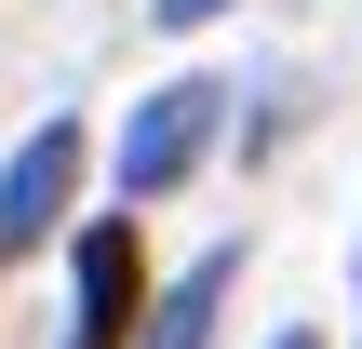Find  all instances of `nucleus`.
<instances>
[{
  "mask_svg": "<svg viewBox=\"0 0 362 349\" xmlns=\"http://www.w3.org/2000/svg\"><path fill=\"white\" fill-rule=\"evenodd\" d=\"M215 121H228V81H161V94L121 121V202L188 188V175H202V148H215Z\"/></svg>",
  "mask_w": 362,
  "mask_h": 349,
  "instance_id": "nucleus-1",
  "label": "nucleus"
},
{
  "mask_svg": "<svg viewBox=\"0 0 362 349\" xmlns=\"http://www.w3.org/2000/svg\"><path fill=\"white\" fill-rule=\"evenodd\" d=\"M134 323H148V256H134V215H94V229H81L67 349H134Z\"/></svg>",
  "mask_w": 362,
  "mask_h": 349,
  "instance_id": "nucleus-2",
  "label": "nucleus"
},
{
  "mask_svg": "<svg viewBox=\"0 0 362 349\" xmlns=\"http://www.w3.org/2000/svg\"><path fill=\"white\" fill-rule=\"evenodd\" d=\"M67 202H81V121H40V135L0 161V256L54 242V229H67Z\"/></svg>",
  "mask_w": 362,
  "mask_h": 349,
  "instance_id": "nucleus-3",
  "label": "nucleus"
},
{
  "mask_svg": "<svg viewBox=\"0 0 362 349\" xmlns=\"http://www.w3.org/2000/svg\"><path fill=\"white\" fill-rule=\"evenodd\" d=\"M228 282H242V242H215V256H202V269H188L161 309H148V336H134V349H215V309H228Z\"/></svg>",
  "mask_w": 362,
  "mask_h": 349,
  "instance_id": "nucleus-4",
  "label": "nucleus"
},
{
  "mask_svg": "<svg viewBox=\"0 0 362 349\" xmlns=\"http://www.w3.org/2000/svg\"><path fill=\"white\" fill-rule=\"evenodd\" d=\"M148 13H161V27H215L228 0H148Z\"/></svg>",
  "mask_w": 362,
  "mask_h": 349,
  "instance_id": "nucleus-5",
  "label": "nucleus"
},
{
  "mask_svg": "<svg viewBox=\"0 0 362 349\" xmlns=\"http://www.w3.org/2000/svg\"><path fill=\"white\" fill-rule=\"evenodd\" d=\"M269 349H322V336H269Z\"/></svg>",
  "mask_w": 362,
  "mask_h": 349,
  "instance_id": "nucleus-6",
  "label": "nucleus"
},
{
  "mask_svg": "<svg viewBox=\"0 0 362 349\" xmlns=\"http://www.w3.org/2000/svg\"><path fill=\"white\" fill-rule=\"evenodd\" d=\"M349 282H362V256H349Z\"/></svg>",
  "mask_w": 362,
  "mask_h": 349,
  "instance_id": "nucleus-7",
  "label": "nucleus"
}]
</instances>
